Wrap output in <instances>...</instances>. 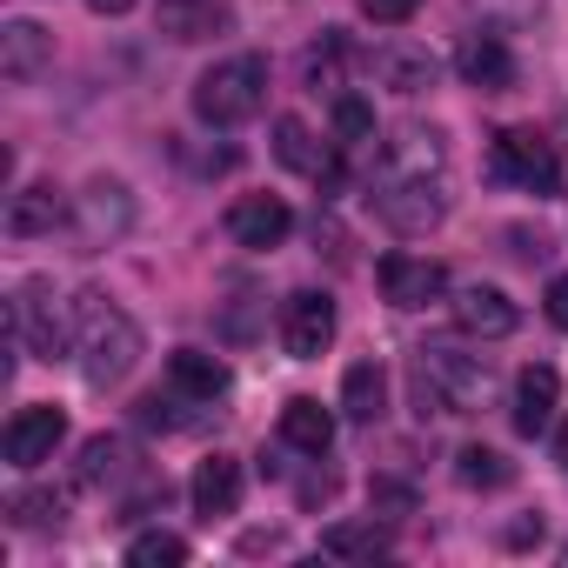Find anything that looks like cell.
Instances as JSON below:
<instances>
[{
  "mask_svg": "<svg viewBox=\"0 0 568 568\" xmlns=\"http://www.w3.org/2000/svg\"><path fill=\"white\" fill-rule=\"evenodd\" d=\"M74 355H81V375H88V388H114V382H128L134 375V362H141V322L134 315H121V308H108L101 295H81V308H74Z\"/></svg>",
  "mask_w": 568,
  "mask_h": 568,
  "instance_id": "6da1fadb",
  "label": "cell"
},
{
  "mask_svg": "<svg viewBox=\"0 0 568 568\" xmlns=\"http://www.w3.org/2000/svg\"><path fill=\"white\" fill-rule=\"evenodd\" d=\"M261 101H267V61L261 54H227L194 81V114L207 128H241L261 114Z\"/></svg>",
  "mask_w": 568,
  "mask_h": 568,
  "instance_id": "7a4b0ae2",
  "label": "cell"
},
{
  "mask_svg": "<svg viewBox=\"0 0 568 568\" xmlns=\"http://www.w3.org/2000/svg\"><path fill=\"white\" fill-rule=\"evenodd\" d=\"M128 227H134V187L114 181V174H94V181L74 194V207H68L74 254H101V247H114Z\"/></svg>",
  "mask_w": 568,
  "mask_h": 568,
  "instance_id": "3957f363",
  "label": "cell"
},
{
  "mask_svg": "<svg viewBox=\"0 0 568 568\" xmlns=\"http://www.w3.org/2000/svg\"><path fill=\"white\" fill-rule=\"evenodd\" d=\"M415 375H428V388L442 395L448 415H475V408L488 402V388H495L488 362L468 355L462 342H422V348H415Z\"/></svg>",
  "mask_w": 568,
  "mask_h": 568,
  "instance_id": "277c9868",
  "label": "cell"
},
{
  "mask_svg": "<svg viewBox=\"0 0 568 568\" xmlns=\"http://www.w3.org/2000/svg\"><path fill=\"white\" fill-rule=\"evenodd\" d=\"M368 201L395 234H435L448 221V194H442L435 174H382Z\"/></svg>",
  "mask_w": 568,
  "mask_h": 568,
  "instance_id": "5b68a950",
  "label": "cell"
},
{
  "mask_svg": "<svg viewBox=\"0 0 568 568\" xmlns=\"http://www.w3.org/2000/svg\"><path fill=\"white\" fill-rule=\"evenodd\" d=\"M488 168H495V181H515V187H528L541 201L561 194V161L535 128H501L495 148H488Z\"/></svg>",
  "mask_w": 568,
  "mask_h": 568,
  "instance_id": "8992f818",
  "label": "cell"
},
{
  "mask_svg": "<svg viewBox=\"0 0 568 568\" xmlns=\"http://www.w3.org/2000/svg\"><path fill=\"white\" fill-rule=\"evenodd\" d=\"M8 335H14L21 355H34V362H61V355L74 348L61 302H48V281H28V288L8 302Z\"/></svg>",
  "mask_w": 568,
  "mask_h": 568,
  "instance_id": "52a82bcc",
  "label": "cell"
},
{
  "mask_svg": "<svg viewBox=\"0 0 568 568\" xmlns=\"http://www.w3.org/2000/svg\"><path fill=\"white\" fill-rule=\"evenodd\" d=\"M61 442H68V415H61L54 402H28V408H14L8 435H0V455H8V462L28 475V468L54 462V448H61Z\"/></svg>",
  "mask_w": 568,
  "mask_h": 568,
  "instance_id": "ba28073f",
  "label": "cell"
},
{
  "mask_svg": "<svg viewBox=\"0 0 568 568\" xmlns=\"http://www.w3.org/2000/svg\"><path fill=\"white\" fill-rule=\"evenodd\" d=\"M328 342H335V302L328 295L302 288V295L281 302V348H288L295 362H322Z\"/></svg>",
  "mask_w": 568,
  "mask_h": 568,
  "instance_id": "9c48e42d",
  "label": "cell"
},
{
  "mask_svg": "<svg viewBox=\"0 0 568 568\" xmlns=\"http://www.w3.org/2000/svg\"><path fill=\"white\" fill-rule=\"evenodd\" d=\"M382 295L395 308H428V302L448 295V267L428 261V254H388L382 261Z\"/></svg>",
  "mask_w": 568,
  "mask_h": 568,
  "instance_id": "30bf717a",
  "label": "cell"
},
{
  "mask_svg": "<svg viewBox=\"0 0 568 568\" xmlns=\"http://www.w3.org/2000/svg\"><path fill=\"white\" fill-rule=\"evenodd\" d=\"M227 234H234V247H281L295 234V214L281 194H241L227 207Z\"/></svg>",
  "mask_w": 568,
  "mask_h": 568,
  "instance_id": "8fae6325",
  "label": "cell"
},
{
  "mask_svg": "<svg viewBox=\"0 0 568 568\" xmlns=\"http://www.w3.org/2000/svg\"><path fill=\"white\" fill-rule=\"evenodd\" d=\"M274 161L295 168V174H308V181H322V187H342V161H335V154L308 134V121H295V114L274 121Z\"/></svg>",
  "mask_w": 568,
  "mask_h": 568,
  "instance_id": "7c38bea8",
  "label": "cell"
},
{
  "mask_svg": "<svg viewBox=\"0 0 568 568\" xmlns=\"http://www.w3.org/2000/svg\"><path fill=\"white\" fill-rule=\"evenodd\" d=\"M455 328H462V335H475V342H501V335H515V328H521V308H515L501 288L475 281V288H462V295H455Z\"/></svg>",
  "mask_w": 568,
  "mask_h": 568,
  "instance_id": "4fadbf2b",
  "label": "cell"
},
{
  "mask_svg": "<svg viewBox=\"0 0 568 568\" xmlns=\"http://www.w3.org/2000/svg\"><path fill=\"white\" fill-rule=\"evenodd\" d=\"M455 74L468 81V88H481V94H501V88H515V54H508V41L501 34H462V48H455Z\"/></svg>",
  "mask_w": 568,
  "mask_h": 568,
  "instance_id": "5bb4252c",
  "label": "cell"
},
{
  "mask_svg": "<svg viewBox=\"0 0 568 568\" xmlns=\"http://www.w3.org/2000/svg\"><path fill=\"white\" fill-rule=\"evenodd\" d=\"M368 68H375V81L388 88V94H428L435 88V54L428 48H415V41H382L375 54H368Z\"/></svg>",
  "mask_w": 568,
  "mask_h": 568,
  "instance_id": "9a60e30c",
  "label": "cell"
},
{
  "mask_svg": "<svg viewBox=\"0 0 568 568\" xmlns=\"http://www.w3.org/2000/svg\"><path fill=\"white\" fill-rule=\"evenodd\" d=\"M442 168H448V141H442V128L408 121V128H395V134L382 141V174H442Z\"/></svg>",
  "mask_w": 568,
  "mask_h": 568,
  "instance_id": "2e32d148",
  "label": "cell"
},
{
  "mask_svg": "<svg viewBox=\"0 0 568 568\" xmlns=\"http://www.w3.org/2000/svg\"><path fill=\"white\" fill-rule=\"evenodd\" d=\"M68 207H74V201H61L54 181H28V187H14V201H8V234H14V241H41V234L68 227Z\"/></svg>",
  "mask_w": 568,
  "mask_h": 568,
  "instance_id": "e0dca14e",
  "label": "cell"
},
{
  "mask_svg": "<svg viewBox=\"0 0 568 568\" xmlns=\"http://www.w3.org/2000/svg\"><path fill=\"white\" fill-rule=\"evenodd\" d=\"M154 28H161L168 41H214V34L234 28V14L221 8V0H161V8H154Z\"/></svg>",
  "mask_w": 568,
  "mask_h": 568,
  "instance_id": "ac0fdd59",
  "label": "cell"
},
{
  "mask_svg": "<svg viewBox=\"0 0 568 568\" xmlns=\"http://www.w3.org/2000/svg\"><path fill=\"white\" fill-rule=\"evenodd\" d=\"M168 388L181 402H221L227 395V362L221 355H201V348H174L168 355Z\"/></svg>",
  "mask_w": 568,
  "mask_h": 568,
  "instance_id": "d6986e66",
  "label": "cell"
},
{
  "mask_svg": "<svg viewBox=\"0 0 568 568\" xmlns=\"http://www.w3.org/2000/svg\"><path fill=\"white\" fill-rule=\"evenodd\" d=\"M555 402H561V375H555L548 362H528V368L515 375V428H521V435H541V428L555 422Z\"/></svg>",
  "mask_w": 568,
  "mask_h": 568,
  "instance_id": "ffe728a7",
  "label": "cell"
},
{
  "mask_svg": "<svg viewBox=\"0 0 568 568\" xmlns=\"http://www.w3.org/2000/svg\"><path fill=\"white\" fill-rule=\"evenodd\" d=\"M187 495H194V515H201V521L234 515V508H241V462H234V455H207V462L194 468Z\"/></svg>",
  "mask_w": 568,
  "mask_h": 568,
  "instance_id": "44dd1931",
  "label": "cell"
},
{
  "mask_svg": "<svg viewBox=\"0 0 568 568\" xmlns=\"http://www.w3.org/2000/svg\"><path fill=\"white\" fill-rule=\"evenodd\" d=\"M48 61H54V34L48 28H34V21H8V28H0V74H8V81H34Z\"/></svg>",
  "mask_w": 568,
  "mask_h": 568,
  "instance_id": "7402d4cb",
  "label": "cell"
},
{
  "mask_svg": "<svg viewBox=\"0 0 568 568\" xmlns=\"http://www.w3.org/2000/svg\"><path fill=\"white\" fill-rule=\"evenodd\" d=\"M281 442L302 448V455H328L335 448V415L315 395H295L288 408H281Z\"/></svg>",
  "mask_w": 568,
  "mask_h": 568,
  "instance_id": "603a6c76",
  "label": "cell"
},
{
  "mask_svg": "<svg viewBox=\"0 0 568 568\" xmlns=\"http://www.w3.org/2000/svg\"><path fill=\"white\" fill-rule=\"evenodd\" d=\"M342 415L362 422V428L388 415V368H382V362H355V368L342 375Z\"/></svg>",
  "mask_w": 568,
  "mask_h": 568,
  "instance_id": "cb8c5ba5",
  "label": "cell"
},
{
  "mask_svg": "<svg viewBox=\"0 0 568 568\" xmlns=\"http://www.w3.org/2000/svg\"><path fill=\"white\" fill-rule=\"evenodd\" d=\"M74 475H81V488H121V481L134 475V448H128L121 435H88Z\"/></svg>",
  "mask_w": 568,
  "mask_h": 568,
  "instance_id": "d4e9b609",
  "label": "cell"
},
{
  "mask_svg": "<svg viewBox=\"0 0 568 568\" xmlns=\"http://www.w3.org/2000/svg\"><path fill=\"white\" fill-rule=\"evenodd\" d=\"M322 555H335V561H375V555H388V528L368 515V521H335V528H322Z\"/></svg>",
  "mask_w": 568,
  "mask_h": 568,
  "instance_id": "484cf974",
  "label": "cell"
},
{
  "mask_svg": "<svg viewBox=\"0 0 568 568\" xmlns=\"http://www.w3.org/2000/svg\"><path fill=\"white\" fill-rule=\"evenodd\" d=\"M455 481H462V488H508L515 468H508V455H495V448H462V455H455Z\"/></svg>",
  "mask_w": 568,
  "mask_h": 568,
  "instance_id": "4316f807",
  "label": "cell"
},
{
  "mask_svg": "<svg viewBox=\"0 0 568 568\" xmlns=\"http://www.w3.org/2000/svg\"><path fill=\"white\" fill-rule=\"evenodd\" d=\"M342 61H348V41L328 28L308 54H302V74H308V88H342Z\"/></svg>",
  "mask_w": 568,
  "mask_h": 568,
  "instance_id": "83f0119b",
  "label": "cell"
},
{
  "mask_svg": "<svg viewBox=\"0 0 568 568\" xmlns=\"http://www.w3.org/2000/svg\"><path fill=\"white\" fill-rule=\"evenodd\" d=\"M128 561H134V568H181V561H187V541L168 535V528H148V535L128 541Z\"/></svg>",
  "mask_w": 568,
  "mask_h": 568,
  "instance_id": "f1b7e54d",
  "label": "cell"
},
{
  "mask_svg": "<svg viewBox=\"0 0 568 568\" xmlns=\"http://www.w3.org/2000/svg\"><path fill=\"white\" fill-rule=\"evenodd\" d=\"M335 134H342V148L375 141V108H368L362 94H335Z\"/></svg>",
  "mask_w": 568,
  "mask_h": 568,
  "instance_id": "f546056e",
  "label": "cell"
},
{
  "mask_svg": "<svg viewBox=\"0 0 568 568\" xmlns=\"http://www.w3.org/2000/svg\"><path fill=\"white\" fill-rule=\"evenodd\" d=\"M8 515H14L21 528H61V495H48V488H21V495H8Z\"/></svg>",
  "mask_w": 568,
  "mask_h": 568,
  "instance_id": "4dcf8cb0",
  "label": "cell"
},
{
  "mask_svg": "<svg viewBox=\"0 0 568 568\" xmlns=\"http://www.w3.org/2000/svg\"><path fill=\"white\" fill-rule=\"evenodd\" d=\"M415 8H422V0H362V14H368L375 28H402Z\"/></svg>",
  "mask_w": 568,
  "mask_h": 568,
  "instance_id": "1f68e13d",
  "label": "cell"
},
{
  "mask_svg": "<svg viewBox=\"0 0 568 568\" xmlns=\"http://www.w3.org/2000/svg\"><path fill=\"white\" fill-rule=\"evenodd\" d=\"M415 508V488L402 481H375V515H408Z\"/></svg>",
  "mask_w": 568,
  "mask_h": 568,
  "instance_id": "d6a6232c",
  "label": "cell"
},
{
  "mask_svg": "<svg viewBox=\"0 0 568 568\" xmlns=\"http://www.w3.org/2000/svg\"><path fill=\"white\" fill-rule=\"evenodd\" d=\"M501 541H508V548H535V541H541V515H515V521L501 528Z\"/></svg>",
  "mask_w": 568,
  "mask_h": 568,
  "instance_id": "836d02e7",
  "label": "cell"
},
{
  "mask_svg": "<svg viewBox=\"0 0 568 568\" xmlns=\"http://www.w3.org/2000/svg\"><path fill=\"white\" fill-rule=\"evenodd\" d=\"M541 308H548V322L568 335V274H555V281H548V302H541Z\"/></svg>",
  "mask_w": 568,
  "mask_h": 568,
  "instance_id": "e575fe53",
  "label": "cell"
},
{
  "mask_svg": "<svg viewBox=\"0 0 568 568\" xmlns=\"http://www.w3.org/2000/svg\"><path fill=\"white\" fill-rule=\"evenodd\" d=\"M88 8H94V14H128L134 0H88Z\"/></svg>",
  "mask_w": 568,
  "mask_h": 568,
  "instance_id": "d590c367",
  "label": "cell"
},
{
  "mask_svg": "<svg viewBox=\"0 0 568 568\" xmlns=\"http://www.w3.org/2000/svg\"><path fill=\"white\" fill-rule=\"evenodd\" d=\"M555 462H561V468H568V422H561V428H555Z\"/></svg>",
  "mask_w": 568,
  "mask_h": 568,
  "instance_id": "8d00e7d4",
  "label": "cell"
}]
</instances>
